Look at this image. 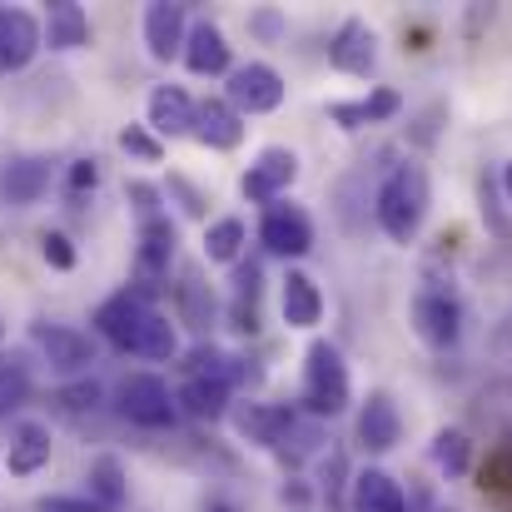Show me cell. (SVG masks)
<instances>
[{"instance_id": "f35d334b", "label": "cell", "mask_w": 512, "mask_h": 512, "mask_svg": "<svg viewBox=\"0 0 512 512\" xmlns=\"http://www.w3.org/2000/svg\"><path fill=\"white\" fill-rule=\"evenodd\" d=\"M40 512H105L95 498H65V493H55V498H40Z\"/></svg>"}, {"instance_id": "836d02e7", "label": "cell", "mask_w": 512, "mask_h": 512, "mask_svg": "<svg viewBox=\"0 0 512 512\" xmlns=\"http://www.w3.org/2000/svg\"><path fill=\"white\" fill-rule=\"evenodd\" d=\"M40 254H45V264L60 269V274L75 269V244H70V234H60V229H45V234H40Z\"/></svg>"}, {"instance_id": "83f0119b", "label": "cell", "mask_w": 512, "mask_h": 512, "mask_svg": "<svg viewBox=\"0 0 512 512\" xmlns=\"http://www.w3.org/2000/svg\"><path fill=\"white\" fill-rule=\"evenodd\" d=\"M135 353H140V358H160V363L179 353V334H174V324L160 314V309H150V314H145L140 339H135Z\"/></svg>"}, {"instance_id": "ab89813d", "label": "cell", "mask_w": 512, "mask_h": 512, "mask_svg": "<svg viewBox=\"0 0 512 512\" xmlns=\"http://www.w3.org/2000/svg\"><path fill=\"white\" fill-rule=\"evenodd\" d=\"M100 184V165L95 160H75L70 165V194H85V189H95Z\"/></svg>"}, {"instance_id": "8fae6325", "label": "cell", "mask_w": 512, "mask_h": 512, "mask_svg": "<svg viewBox=\"0 0 512 512\" xmlns=\"http://www.w3.org/2000/svg\"><path fill=\"white\" fill-rule=\"evenodd\" d=\"M35 343L55 373H85L95 363V339L65 324H35Z\"/></svg>"}, {"instance_id": "6da1fadb", "label": "cell", "mask_w": 512, "mask_h": 512, "mask_svg": "<svg viewBox=\"0 0 512 512\" xmlns=\"http://www.w3.org/2000/svg\"><path fill=\"white\" fill-rule=\"evenodd\" d=\"M428 204H433V189H428V174L418 165H398L388 170V179L378 184L373 194V214H378V229L393 239V244H413L423 219H428Z\"/></svg>"}, {"instance_id": "74e56055", "label": "cell", "mask_w": 512, "mask_h": 512, "mask_svg": "<svg viewBox=\"0 0 512 512\" xmlns=\"http://www.w3.org/2000/svg\"><path fill=\"white\" fill-rule=\"evenodd\" d=\"M170 189H174V194H179V199H184V214H194V219H204V194H199V189H194V184H189L184 174H170Z\"/></svg>"}, {"instance_id": "7a4b0ae2", "label": "cell", "mask_w": 512, "mask_h": 512, "mask_svg": "<svg viewBox=\"0 0 512 512\" xmlns=\"http://www.w3.org/2000/svg\"><path fill=\"white\" fill-rule=\"evenodd\" d=\"M348 363H343V353L334 348L329 339H314L309 343V353H304V393H299V403L314 413V418H339L343 408H348Z\"/></svg>"}, {"instance_id": "d6986e66", "label": "cell", "mask_w": 512, "mask_h": 512, "mask_svg": "<svg viewBox=\"0 0 512 512\" xmlns=\"http://www.w3.org/2000/svg\"><path fill=\"white\" fill-rule=\"evenodd\" d=\"M234 423H239V433H244V438H254V443H264V448H284V438L294 433L299 413H294V408L249 403V408H239V413H234Z\"/></svg>"}, {"instance_id": "7bdbcfd3", "label": "cell", "mask_w": 512, "mask_h": 512, "mask_svg": "<svg viewBox=\"0 0 512 512\" xmlns=\"http://www.w3.org/2000/svg\"><path fill=\"white\" fill-rule=\"evenodd\" d=\"M254 30H264V35H274V30H279V15H274V10H264V15H254Z\"/></svg>"}, {"instance_id": "f546056e", "label": "cell", "mask_w": 512, "mask_h": 512, "mask_svg": "<svg viewBox=\"0 0 512 512\" xmlns=\"http://www.w3.org/2000/svg\"><path fill=\"white\" fill-rule=\"evenodd\" d=\"M433 463H438L443 473L463 478V473L473 468V443H468V433H458V428H443V433L433 438Z\"/></svg>"}, {"instance_id": "e0dca14e", "label": "cell", "mask_w": 512, "mask_h": 512, "mask_svg": "<svg viewBox=\"0 0 512 512\" xmlns=\"http://www.w3.org/2000/svg\"><path fill=\"white\" fill-rule=\"evenodd\" d=\"M194 140L209 150H239L244 145V115L229 100H204L194 120Z\"/></svg>"}, {"instance_id": "9c48e42d", "label": "cell", "mask_w": 512, "mask_h": 512, "mask_svg": "<svg viewBox=\"0 0 512 512\" xmlns=\"http://www.w3.org/2000/svg\"><path fill=\"white\" fill-rule=\"evenodd\" d=\"M45 45V25L30 10H0V75L25 70Z\"/></svg>"}, {"instance_id": "cb8c5ba5", "label": "cell", "mask_w": 512, "mask_h": 512, "mask_svg": "<svg viewBox=\"0 0 512 512\" xmlns=\"http://www.w3.org/2000/svg\"><path fill=\"white\" fill-rule=\"evenodd\" d=\"M353 512H408V498L383 468H368L353 478Z\"/></svg>"}, {"instance_id": "8992f818", "label": "cell", "mask_w": 512, "mask_h": 512, "mask_svg": "<svg viewBox=\"0 0 512 512\" xmlns=\"http://www.w3.org/2000/svg\"><path fill=\"white\" fill-rule=\"evenodd\" d=\"M174 244H179V229H174L170 214L140 224V249H135V284L140 289H160V279H170Z\"/></svg>"}, {"instance_id": "bcb514c9", "label": "cell", "mask_w": 512, "mask_h": 512, "mask_svg": "<svg viewBox=\"0 0 512 512\" xmlns=\"http://www.w3.org/2000/svg\"><path fill=\"white\" fill-rule=\"evenodd\" d=\"M0 334H5V324H0Z\"/></svg>"}, {"instance_id": "7402d4cb", "label": "cell", "mask_w": 512, "mask_h": 512, "mask_svg": "<svg viewBox=\"0 0 512 512\" xmlns=\"http://www.w3.org/2000/svg\"><path fill=\"white\" fill-rule=\"evenodd\" d=\"M398 110H403V95H398V90H373L368 100H339V105H329V115H334L339 130L383 125V120H393Z\"/></svg>"}, {"instance_id": "2e32d148", "label": "cell", "mask_w": 512, "mask_h": 512, "mask_svg": "<svg viewBox=\"0 0 512 512\" xmlns=\"http://www.w3.org/2000/svg\"><path fill=\"white\" fill-rule=\"evenodd\" d=\"M184 40H189V25H184V5H170V0H155L145 10V45L155 60H174L184 55Z\"/></svg>"}, {"instance_id": "4dcf8cb0", "label": "cell", "mask_w": 512, "mask_h": 512, "mask_svg": "<svg viewBox=\"0 0 512 512\" xmlns=\"http://www.w3.org/2000/svg\"><path fill=\"white\" fill-rule=\"evenodd\" d=\"M30 398V368L20 358H0V418Z\"/></svg>"}, {"instance_id": "f6af8a7d", "label": "cell", "mask_w": 512, "mask_h": 512, "mask_svg": "<svg viewBox=\"0 0 512 512\" xmlns=\"http://www.w3.org/2000/svg\"><path fill=\"white\" fill-rule=\"evenodd\" d=\"M204 512H234V508H229V503H209Z\"/></svg>"}, {"instance_id": "1f68e13d", "label": "cell", "mask_w": 512, "mask_h": 512, "mask_svg": "<svg viewBox=\"0 0 512 512\" xmlns=\"http://www.w3.org/2000/svg\"><path fill=\"white\" fill-rule=\"evenodd\" d=\"M120 150L135 155V160H145V165H160L165 160V145H160V135L150 125H125L120 130Z\"/></svg>"}, {"instance_id": "ee69618b", "label": "cell", "mask_w": 512, "mask_h": 512, "mask_svg": "<svg viewBox=\"0 0 512 512\" xmlns=\"http://www.w3.org/2000/svg\"><path fill=\"white\" fill-rule=\"evenodd\" d=\"M503 189H508V199H512V165L503 170Z\"/></svg>"}, {"instance_id": "5b68a950", "label": "cell", "mask_w": 512, "mask_h": 512, "mask_svg": "<svg viewBox=\"0 0 512 512\" xmlns=\"http://www.w3.org/2000/svg\"><path fill=\"white\" fill-rule=\"evenodd\" d=\"M259 244L279 259H304L314 249V219L299 204H269V214L259 224Z\"/></svg>"}, {"instance_id": "d590c367", "label": "cell", "mask_w": 512, "mask_h": 512, "mask_svg": "<svg viewBox=\"0 0 512 512\" xmlns=\"http://www.w3.org/2000/svg\"><path fill=\"white\" fill-rule=\"evenodd\" d=\"M125 194L135 199V209H140V224L160 219V189H155V184H145V179H130V184H125Z\"/></svg>"}, {"instance_id": "ac0fdd59", "label": "cell", "mask_w": 512, "mask_h": 512, "mask_svg": "<svg viewBox=\"0 0 512 512\" xmlns=\"http://www.w3.org/2000/svg\"><path fill=\"white\" fill-rule=\"evenodd\" d=\"M279 309H284V324H289V329H314V324L324 319V294H319V284H314L309 274L289 269V274H284Z\"/></svg>"}, {"instance_id": "f1b7e54d", "label": "cell", "mask_w": 512, "mask_h": 512, "mask_svg": "<svg viewBox=\"0 0 512 512\" xmlns=\"http://www.w3.org/2000/svg\"><path fill=\"white\" fill-rule=\"evenodd\" d=\"M239 249H244V224L239 219H214L204 229V259L209 264H239Z\"/></svg>"}, {"instance_id": "4fadbf2b", "label": "cell", "mask_w": 512, "mask_h": 512, "mask_svg": "<svg viewBox=\"0 0 512 512\" xmlns=\"http://www.w3.org/2000/svg\"><path fill=\"white\" fill-rule=\"evenodd\" d=\"M398 438H403L398 403H393L383 388H373V393L363 398V408H358V443H363L368 453H388V448H398Z\"/></svg>"}, {"instance_id": "ba28073f", "label": "cell", "mask_w": 512, "mask_h": 512, "mask_svg": "<svg viewBox=\"0 0 512 512\" xmlns=\"http://www.w3.org/2000/svg\"><path fill=\"white\" fill-rule=\"evenodd\" d=\"M329 65L343 70V75H373V65H378V35H373V25L363 15H348L339 30H334Z\"/></svg>"}, {"instance_id": "e575fe53", "label": "cell", "mask_w": 512, "mask_h": 512, "mask_svg": "<svg viewBox=\"0 0 512 512\" xmlns=\"http://www.w3.org/2000/svg\"><path fill=\"white\" fill-rule=\"evenodd\" d=\"M100 398H105V393H100V383H95V378H80V383H70V388H60V393H55V403H60L65 413L100 408Z\"/></svg>"}, {"instance_id": "5bb4252c", "label": "cell", "mask_w": 512, "mask_h": 512, "mask_svg": "<svg viewBox=\"0 0 512 512\" xmlns=\"http://www.w3.org/2000/svg\"><path fill=\"white\" fill-rule=\"evenodd\" d=\"M45 189H50V160L20 155V160H5V165H0V204L30 209Z\"/></svg>"}, {"instance_id": "8d00e7d4", "label": "cell", "mask_w": 512, "mask_h": 512, "mask_svg": "<svg viewBox=\"0 0 512 512\" xmlns=\"http://www.w3.org/2000/svg\"><path fill=\"white\" fill-rule=\"evenodd\" d=\"M343 473H348V458L334 448V453H329V463H324V498H329V508L334 512L343 508V483H339Z\"/></svg>"}, {"instance_id": "603a6c76", "label": "cell", "mask_w": 512, "mask_h": 512, "mask_svg": "<svg viewBox=\"0 0 512 512\" xmlns=\"http://www.w3.org/2000/svg\"><path fill=\"white\" fill-rule=\"evenodd\" d=\"M85 483H90V498L100 503L105 512H120L130 503V478H125V463L115 458V453H100V458H90V473H85Z\"/></svg>"}, {"instance_id": "9a60e30c", "label": "cell", "mask_w": 512, "mask_h": 512, "mask_svg": "<svg viewBox=\"0 0 512 512\" xmlns=\"http://www.w3.org/2000/svg\"><path fill=\"white\" fill-rule=\"evenodd\" d=\"M194 120H199V105H194L179 85H155V90H150V130H155L160 140L194 135Z\"/></svg>"}, {"instance_id": "277c9868", "label": "cell", "mask_w": 512, "mask_h": 512, "mask_svg": "<svg viewBox=\"0 0 512 512\" xmlns=\"http://www.w3.org/2000/svg\"><path fill=\"white\" fill-rule=\"evenodd\" d=\"M120 413L130 423H140V428H170L179 403H174L170 383L160 373H130L120 383Z\"/></svg>"}, {"instance_id": "4316f807", "label": "cell", "mask_w": 512, "mask_h": 512, "mask_svg": "<svg viewBox=\"0 0 512 512\" xmlns=\"http://www.w3.org/2000/svg\"><path fill=\"white\" fill-rule=\"evenodd\" d=\"M174 299H179V319H184L189 329H209V319H214V294H209V284L199 279V269H194V264H184V269H179Z\"/></svg>"}, {"instance_id": "3957f363", "label": "cell", "mask_w": 512, "mask_h": 512, "mask_svg": "<svg viewBox=\"0 0 512 512\" xmlns=\"http://www.w3.org/2000/svg\"><path fill=\"white\" fill-rule=\"evenodd\" d=\"M284 95H289L284 75L264 60H249V65L229 70V105L239 115H274L284 105Z\"/></svg>"}, {"instance_id": "44dd1931", "label": "cell", "mask_w": 512, "mask_h": 512, "mask_svg": "<svg viewBox=\"0 0 512 512\" xmlns=\"http://www.w3.org/2000/svg\"><path fill=\"white\" fill-rule=\"evenodd\" d=\"M45 45L50 50H80L90 45V15L75 0H50L45 10Z\"/></svg>"}, {"instance_id": "d4e9b609", "label": "cell", "mask_w": 512, "mask_h": 512, "mask_svg": "<svg viewBox=\"0 0 512 512\" xmlns=\"http://www.w3.org/2000/svg\"><path fill=\"white\" fill-rule=\"evenodd\" d=\"M174 403L199 418V423H214L229 413V383H214V378H184V388L174 393Z\"/></svg>"}, {"instance_id": "ffe728a7", "label": "cell", "mask_w": 512, "mask_h": 512, "mask_svg": "<svg viewBox=\"0 0 512 512\" xmlns=\"http://www.w3.org/2000/svg\"><path fill=\"white\" fill-rule=\"evenodd\" d=\"M184 65L194 75H224L229 70V45H224V30L214 20H199L189 25V40H184Z\"/></svg>"}, {"instance_id": "7c38bea8", "label": "cell", "mask_w": 512, "mask_h": 512, "mask_svg": "<svg viewBox=\"0 0 512 512\" xmlns=\"http://www.w3.org/2000/svg\"><path fill=\"white\" fill-rule=\"evenodd\" d=\"M413 329H418V339L428 348H453L458 334H463V314H458V304L448 294L428 289V294L413 299Z\"/></svg>"}, {"instance_id": "60d3db41", "label": "cell", "mask_w": 512, "mask_h": 512, "mask_svg": "<svg viewBox=\"0 0 512 512\" xmlns=\"http://www.w3.org/2000/svg\"><path fill=\"white\" fill-rule=\"evenodd\" d=\"M234 294L249 299V304L259 299V264H239V269H234Z\"/></svg>"}, {"instance_id": "b9f144b4", "label": "cell", "mask_w": 512, "mask_h": 512, "mask_svg": "<svg viewBox=\"0 0 512 512\" xmlns=\"http://www.w3.org/2000/svg\"><path fill=\"white\" fill-rule=\"evenodd\" d=\"M229 314H234V329H239V334H254V329H259V314H254V304H249V299H234V309H229Z\"/></svg>"}, {"instance_id": "d6a6232c", "label": "cell", "mask_w": 512, "mask_h": 512, "mask_svg": "<svg viewBox=\"0 0 512 512\" xmlns=\"http://www.w3.org/2000/svg\"><path fill=\"white\" fill-rule=\"evenodd\" d=\"M234 358H224L219 348H194L189 353V378H214V383H229L234 378V368H229Z\"/></svg>"}, {"instance_id": "484cf974", "label": "cell", "mask_w": 512, "mask_h": 512, "mask_svg": "<svg viewBox=\"0 0 512 512\" xmlns=\"http://www.w3.org/2000/svg\"><path fill=\"white\" fill-rule=\"evenodd\" d=\"M45 463H50V428H45V423H20L5 468H10L15 478H30V473H40Z\"/></svg>"}, {"instance_id": "30bf717a", "label": "cell", "mask_w": 512, "mask_h": 512, "mask_svg": "<svg viewBox=\"0 0 512 512\" xmlns=\"http://www.w3.org/2000/svg\"><path fill=\"white\" fill-rule=\"evenodd\" d=\"M145 314H150V304L135 299V289H120L115 299H105V304L95 309V329H100V339H110L120 353H135Z\"/></svg>"}, {"instance_id": "52a82bcc", "label": "cell", "mask_w": 512, "mask_h": 512, "mask_svg": "<svg viewBox=\"0 0 512 512\" xmlns=\"http://www.w3.org/2000/svg\"><path fill=\"white\" fill-rule=\"evenodd\" d=\"M294 179H299V155L284 150V145H269V150H259V160H254L249 174H244V199L274 204L279 194H289Z\"/></svg>"}]
</instances>
